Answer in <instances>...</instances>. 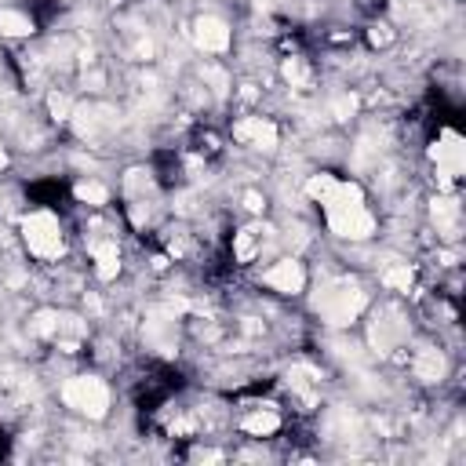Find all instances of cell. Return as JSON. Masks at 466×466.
Masks as SVG:
<instances>
[{
  "mask_svg": "<svg viewBox=\"0 0 466 466\" xmlns=\"http://www.w3.org/2000/svg\"><path fill=\"white\" fill-rule=\"evenodd\" d=\"M328 208V226L332 233H339V237H372L375 230V219L364 212V204H361V186H353V182H335L332 189V197L325 201Z\"/></svg>",
  "mask_w": 466,
  "mask_h": 466,
  "instance_id": "obj_1",
  "label": "cell"
},
{
  "mask_svg": "<svg viewBox=\"0 0 466 466\" xmlns=\"http://www.w3.org/2000/svg\"><path fill=\"white\" fill-rule=\"evenodd\" d=\"M364 292L357 281H332L325 292L317 295V313L328 320V325H350V320H357V313L364 310Z\"/></svg>",
  "mask_w": 466,
  "mask_h": 466,
  "instance_id": "obj_2",
  "label": "cell"
},
{
  "mask_svg": "<svg viewBox=\"0 0 466 466\" xmlns=\"http://www.w3.org/2000/svg\"><path fill=\"white\" fill-rule=\"evenodd\" d=\"M62 401H66L70 408L91 415V419H102L106 408H109V390H106V382L95 379V375H77L62 387Z\"/></svg>",
  "mask_w": 466,
  "mask_h": 466,
  "instance_id": "obj_3",
  "label": "cell"
},
{
  "mask_svg": "<svg viewBox=\"0 0 466 466\" xmlns=\"http://www.w3.org/2000/svg\"><path fill=\"white\" fill-rule=\"evenodd\" d=\"M22 237L29 251L37 255V259H55V255L62 251V230H59V219L47 215V212H33L26 215L22 222Z\"/></svg>",
  "mask_w": 466,
  "mask_h": 466,
  "instance_id": "obj_4",
  "label": "cell"
},
{
  "mask_svg": "<svg viewBox=\"0 0 466 466\" xmlns=\"http://www.w3.org/2000/svg\"><path fill=\"white\" fill-rule=\"evenodd\" d=\"M433 160H437V171H441V182L452 186V179L463 171V142L456 132H444L441 142L433 146Z\"/></svg>",
  "mask_w": 466,
  "mask_h": 466,
  "instance_id": "obj_5",
  "label": "cell"
},
{
  "mask_svg": "<svg viewBox=\"0 0 466 466\" xmlns=\"http://www.w3.org/2000/svg\"><path fill=\"white\" fill-rule=\"evenodd\" d=\"M194 40H197V47H204V52H226L230 29L222 19H215V15H201L194 22Z\"/></svg>",
  "mask_w": 466,
  "mask_h": 466,
  "instance_id": "obj_6",
  "label": "cell"
},
{
  "mask_svg": "<svg viewBox=\"0 0 466 466\" xmlns=\"http://www.w3.org/2000/svg\"><path fill=\"white\" fill-rule=\"evenodd\" d=\"M266 284L284 292V295H295V292H302V284H306V273H302V266L295 259H281L266 270Z\"/></svg>",
  "mask_w": 466,
  "mask_h": 466,
  "instance_id": "obj_7",
  "label": "cell"
},
{
  "mask_svg": "<svg viewBox=\"0 0 466 466\" xmlns=\"http://www.w3.org/2000/svg\"><path fill=\"white\" fill-rule=\"evenodd\" d=\"M233 135H237L240 142H251L255 150H273V146H277V127H273L270 121H263V117L240 121V124L233 127Z\"/></svg>",
  "mask_w": 466,
  "mask_h": 466,
  "instance_id": "obj_8",
  "label": "cell"
},
{
  "mask_svg": "<svg viewBox=\"0 0 466 466\" xmlns=\"http://www.w3.org/2000/svg\"><path fill=\"white\" fill-rule=\"evenodd\" d=\"M114 124V117L106 114V109H95V106H80L73 109V127H77V135L80 139H95L102 132V127Z\"/></svg>",
  "mask_w": 466,
  "mask_h": 466,
  "instance_id": "obj_9",
  "label": "cell"
},
{
  "mask_svg": "<svg viewBox=\"0 0 466 466\" xmlns=\"http://www.w3.org/2000/svg\"><path fill=\"white\" fill-rule=\"evenodd\" d=\"M401 335H405V325L397 320V313H387L382 320H375V325H372V346L379 353H387V350H394L401 343Z\"/></svg>",
  "mask_w": 466,
  "mask_h": 466,
  "instance_id": "obj_10",
  "label": "cell"
},
{
  "mask_svg": "<svg viewBox=\"0 0 466 466\" xmlns=\"http://www.w3.org/2000/svg\"><path fill=\"white\" fill-rule=\"evenodd\" d=\"M91 251H95V263H99V277H102V281H114L117 270H121L117 244H114V240H95Z\"/></svg>",
  "mask_w": 466,
  "mask_h": 466,
  "instance_id": "obj_11",
  "label": "cell"
},
{
  "mask_svg": "<svg viewBox=\"0 0 466 466\" xmlns=\"http://www.w3.org/2000/svg\"><path fill=\"white\" fill-rule=\"evenodd\" d=\"M266 233H270V230H244V233H237V244H233L237 259H240V263H251L255 255H259V251L270 244Z\"/></svg>",
  "mask_w": 466,
  "mask_h": 466,
  "instance_id": "obj_12",
  "label": "cell"
},
{
  "mask_svg": "<svg viewBox=\"0 0 466 466\" xmlns=\"http://www.w3.org/2000/svg\"><path fill=\"white\" fill-rule=\"evenodd\" d=\"M415 375H419L423 382H437L444 375V357L437 350H419V357H415Z\"/></svg>",
  "mask_w": 466,
  "mask_h": 466,
  "instance_id": "obj_13",
  "label": "cell"
},
{
  "mask_svg": "<svg viewBox=\"0 0 466 466\" xmlns=\"http://www.w3.org/2000/svg\"><path fill=\"white\" fill-rule=\"evenodd\" d=\"M433 219L444 230V237H456V222H459V204L452 197H437L433 201Z\"/></svg>",
  "mask_w": 466,
  "mask_h": 466,
  "instance_id": "obj_14",
  "label": "cell"
},
{
  "mask_svg": "<svg viewBox=\"0 0 466 466\" xmlns=\"http://www.w3.org/2000/svg\"><path fill=\"white\" fill-rule=\"evenodd\" d=\"M0 33L4 37H26V33H33V22L26 19L22 11H0Z\"/></svg>",
  "mask_w": 466,
  "mask_h": 466,
  "instance_id": "obj_15",
  "label": "cell"
},
{
  "mask_svg": "<svg viewBox=\"0 0 466 466\" xmlns=\"http://www.w3.org/2000/svg\"><path fill=\"white\" fill-rule=\"evenodd\" d=\"M277 426H281L277 412H255V415H248V419H244V430L255 433V437H266V433H273Z\"/></svg>",
  "mask_w": 466,
  "mask_h": 466,
  "instance_id": "obj_16",
  "label": "cell"
},
{
  "mask_svg": "<svg viewBox=\"0 0 466 466\" xmlns=\"http://www.w3.org/2000/svg\"><path fill=\"white\" fill-rule=\"evenodd\" d=\"M284 77H288V84H292V88H310V70H306V62H302V59H288L284 62Z\"/></svg>",
  "mask_w": 466,
  "mask_h": 466,
  "instance_id": "obj_17",
  "label": "cell"
},
{
  "mask_svg": "<svg viewBox=\"0 0 466 466\" xmlns=\"http://www.w3.org/2000/svg\"><path fill=\"white\" fill-rule=\"evenodd\" d=\"M29 332H33V335H40V339H47V335H55V332H59V313H52V310H40L33 320H29Z\"/></svg>",
  "mask_w": 466,
  "mask_h": 466,
  "instance_id": "obj_18",
  "label": "cell"
},
{
  "mask_svg": "<svg viewBox=\"0 0 466 466\" xmlns=\"http://www.w3.org/2000/svg\"><path fill=\"white\" fill-rule=\"evenodd\" d=\"M382 284H390V288H401V292H408V288H412V266H408V263L390 266L387 273H382Z\"/></svg>",
  "mask_w": 466,
  "mask_h": 466,
  "instance_id": "obj_19",
  "label": "cell"
},
{
  "mask_svg": "<svg viewBox=\"0 0 466 466\" xmlns=\"http://www.w3.org/2000/svg\"><path fill=\"white\" fill-rule=\"evenodd\" d=\"M332 189H335V179H332V175H313V179L306 182V194H310L313 201H320V204L332 197Z\"/></svg>",
  "mask_w": 466,
  "mask_h": 466,
  "instance_id": "obj_20",
  "label": "cell"
},
{
  "mask_svg": "<svg viewBox=\"0 0 466 466\" xmlns=\"http://www.w3.org/2000/svg\"><path fill=\"white\" fill-rule=\"evenodd\" d=\"M77 201H84V204H106L109 194H106V186H99V182H80L77 186Z\"/></svg>",
  "mask_w": 466,
  "mask_h": 466,
  "instance_id": "obj_21",
  "label": "cell"
},
{
  "mask_svg": "<svg viewBox=\"0 0 466 466\" xmlns=\"http://www.w3.org/2000/svg\"><path fill=\"white\" fill-rule=\"evenodd\" d=\"M357 114V95H339V99H332V117L335 121H350Z\"/></svg>",
  "mask_w": 466,
  "mask_h": 466,
  "instance_id": "obj_22",
  "label": "cell"
},
{
  "mask_svg": "<svg viewBox=\"0 0 466 466\" xmlns=\"http://www.w3.org/2000/svg\"><path fill=\"white\" fill-rule=\"evenodd\" d=\"M47 106H52V114H55V121H66L70 117V99H66V95H59V91H52V95H47Z\"/></svg>",
  "mask_w": 466,
  "mask_h": 466,
  "instance_id": "obj_23",
  "label": "cell"
},
{
  "mask_svg": "<svg viewBox=\"0 0 466 466\" xmlns=\"http://www.w3.org/2000/svg\"><path fill=\"white\" fill-rule=\"evenodd\" d=\"M127 189H132V194H146V189H150V175L146 171H132V175H127Z\"/></svg>",
  "mask_w": 466,
  "mask_h": 466,
  "instance_id": "obj_24",
  "label": "cell"
},
{
  "mask_svg": "<svg viewBox=\"0 0 466 466\" xmlns=\"http://www.w3.org/2000/svg\"><path fill=\"white\" fill-rule=\"evenodd\" d=\"M368 37H372V44H390V37H394V33H390L387 26H375V29H372V33H368Z\"/></svg>",
  "mask_w": 466,
  "mask_h": 466,
  "instance_id": "obj_25",
  "label": "cell"
},
{
  "mask_svg": "<svg viewBox=\"0 0 466 466\" xmlns=\"http://www.w3.org/2000/svg\"><path fill=\"white\" fill-rule=\"evenodd\" d=\"M244 208H248V212H263V197L259 194H248L244 197Z\"/></svg>",
  "mask_w": 466,
  "mask_h": 466,
  "instance_id": "obj_26",
  "label": "cell"
},
{
  "mask_svg": "<svg viewBox=\"0 0 466 466\" xmlns=\"http://www.w3.org/2000/svg\"><path fill=\"white\" fill-rule=\"evenodd\" d=\"M84 84H91V91H102L106 77H102V73H91V77H84Z\"/></svg>",
  "mask_w": 466,
  "mask_h": 466,
  "instance_id": "obj_27",
  "label": "cell"
},
{
  "mask_svg": "<svg viewBox=\"0 0 466 466\" xmlns=\"http://www.w3.org/2000/svg\"><path fill=\"white\" fill-rule=\"evenodd\" d=\"M0 164H4V150H0Z\"/></svg>",
  "mask_w": 466,
  "mask_h": 466,
  "instance_id": "obj_28",
  "label": "cell"
}]
</instances>
